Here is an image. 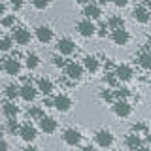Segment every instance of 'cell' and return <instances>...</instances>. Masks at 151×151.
Wrapping results in <instances>:
<instances>
[{
  "instance_id": "obj_44",
  "label": "cell",
  "mask_w": 151,
  "mask_h": 151,
  "mask_svg": "<svg viewBox=\"0 0 151 151\" xmlns=\"http://www.w3.org/2000/svg\"><path fill=\"white\" fill-rule=\"evenodd\" d=\"M145 140H147V144H149V149H151V132H147V138H145Z\"/></svg>"
},
{
  "instance_id": "obj_34",
  "label": "cell",
  "mask_w": 151,
  "mask_h": 151,
  "mask_svg": "<svg viewBox=\"0 0 151 151\" xmlns=\"http://www.w3.org/2000/svg\"><path fill=\"white\" fill-rule=\"evenodd\" d=\"M32 6H34L36 9H47L49 8V2H47V0H34Z\"/></svg>"
},
{
  "instance_id": "obj_20",
  "label": "cell",
  "mask_w": 151,
  "mask_h": 151,
  "mask_svg": "<svg viewBox=\"0 0 151 151\" xmlns=\"http://www.w3.org/2000/svg\"><path fill=\"white\" fill-rule=\"evenodd\" d=\"M2 111H4V115H6L8 119H15L21 110H19V106H17L15 102H9V100H8V102L2 104Z\"/></svg>"
},
{
  "instance_id": "obj_15",
  "label": "cell",
  "mask_w": 151,
  "mask_h": 151,
  "mask_svg": "<svg viewBox=\"0 0 151 151\" xmlns=\"http://www.w3.org/2000/svg\"><path fill=\"white\" fill-rule=\"evenodd\" d=\"M36 40L40 44H49L53 40V28L47 27V25H40L36 28Z\"/></svg>"
},
{
  "instance_id": "obj_46",
  "label": "cell",
  "mask_w": 151,
  "mask_h": 151,
  "mask_svg": "<svg viewBox=\"0 0 151 151\" xmlns=\"http://www.w3.org/2000/svg\"><path fill=\"white\" fill-rule=\"evenodd\" d=\"M0 38H2V30H0Z\"/></svg>"
},
{
  "instance_id": "obj_32",
  "label": "cell",
  "mask_w": 151,
  "mask_h": 151,
  "mask_svg": "<svg viewBox=\"0 0 151 151\" xmlns=\"http://www.w3.org/2000/svg\"><path fill=\"white\" fill-rule=\"evenodd\" d=\"M104 79H106V83H108V85H111V87H117V83H119V81H117V78H115V74H113V72H108V74H106V78H104Z\"/></svg>"
},
{
  "instance_id": "obj_43",
  "label": "cell",
  "mask_w": 151,
  "mask_h": 151,
  "mask_svg": "<svg viewBox=\"0 0 151 151\" xmlns=\"http://www.w3.org/2000/svg\"><path fill=\"white\" fill-rule=\"evenodd\" d=\"M23 151H40V149H38V147H34V145H28V147H25Z\"/></svg>"
},
{
  "instance_id": "obj_35",
  "label": "cell",
  "mask_w": 151,
  "mask_h": 151,
  "mask_svg": "<svg viewBox=\"0 0 151 151\" xmlns=\"http://www.w3.org/2000/svg\"><path fill=\"white\" fill-rule=\"evenodd\" d=\"M51 60H53V64L57 66V68H63V66H66L64 59H63V57H60V55H55V57H53V59H51Z\"/></svg>"
},
{
  "instance_id": "obj_42",
  "label": "cell",
  "mask_w": 151,
  "mask_h": 151,
  "mask_svg": "<svg viewBox=\"0 0 151 151\" xmlns=\"http://www.w3.org/2000/svg\"><path fill=\"white\" fill-rule=\"evenodd\" d=\"M79 151H94V147H93V145H83Z\"/></svg>"
},
{
  "instance_id": "obj_22",
  "label": "cell",
  "mask_w": 151,
  "mask_h": 151,
  "mask_svg": "<svg viewBox=\"0 0 151 151\" xmlns=\"http://www.w3.org/2000/svg\"><path fill=\"white\" fill-rule=\"evenodd\" d=\"M108 28L110 30H117V28H125V19H123L121 15H111L110 19H108Z\"/></svg>"
},
{
  "instance_id": "obj_40",
  "label": "cell",
  "mask_w": 151,
  "mask_h": 151,
  "mask_svg": "<svg viewBox=\"0 0 151 151\" xmlns=\"http://www.w3.org/2000/svg\"><path fill=\"white\" fill-rule=\"evenodd\" d=\"M12 8L13 9H21L23 8V2H15V0H13V2H12Z\"/></svg>"
},
{
  "instance_id": "obj_19",
  "label": "cell",
  "mask_w": 151,
  "mask_h": 151,
  "mask_svg": "<svg viewBox=\"0 0 151 151\" xmlns=\"http://www.w3.org/2000/svg\"><path fill=\"white\" fill-rule=\"evenodd\" d=\"M83 70H87V72H91V74H96L98 72V68H100V63H98V59L96 57H91V55H87L83 59Z\"/></svg>"
},
{
  "instance_id": "obj_27",
  "label": "cell",
  "mask_w": 151,
  "mask_h": 151,
  "mask_svg": "<svg viewBox=\"0 0 151 151\" xmlns=\"http://www.w3.org/2000/svg\"><path fill=\"white\" fill-rule=\"evenodd\" d=\"M12 47H13L12 36H2V38H0V51H2V53H6V51H12Z\"/></svg>"
},
{
  "instance_id": "obj_31",
  "label": "cell",
  "mask_w": 151,
  "mask_h": 151,
  "mask_svg": "<svg viewBox=\"0 0 151 151\" xmlns=\"http://www.w3.org/2000/svg\"><path fill=\"white\" fill-rule=\"evenodd\" d=\"M108 30H110V28H108L106 23H100V25L96 27V34L100 36V38H106V36H108Z\"/></svg>"
},
{
  "instance_id": "obj_10",
  "label": "cell",
  "mask_w": 151,
  "mask_h": 151,
  "mask_svg": "<svg viewBox=\"0 0 151 151\" xmlns=\"http://www.w3.org/2000/svg\"><path fill=\"white\" fill-rule=\"evenodd\" d=\"M132 19H134L136 23H140V25H145V23H149L151 19V13L149 9L144 6V4H140V6H136L132 9Z\"/></svg>"
},
{
  "instance_id": "obj_38",
  "label": "cell",
  "mask_w": 151,
  "mask_h": 151,
  "mask_svg": "<svg viewBox=\"0 0 151 151\" xmlns=\"http://www.w3.org/2000/svg\"><path fill=\"white\" fill-rule=\"evenodd\" d=\"M42 106H45V108H51V106H53V98H44Z\"/></svg>"
},
{
  "instance_id": "obj_29",
  "label": "cell",
  "mask_w": 151,
  "mask_h": 151,
  "mask_svg": "<svg viewBox=\"0 0 151 151\" xmlns=\"http://www.w3.org/2000/svg\"><path fill=\"white\" fill-rule=\"evenodd\" d=\"M6 130L9 132V134L15 136V132H19V123L15 119H8L6 121Z\"/></svg>"
},
{
  "instance_id": "obj_30",
  "label": "cell",
  "mask_w": 151,
  "mask_h": 151,
  "mask_svg": "<svg viewBox=\"0 0 151 151\" xmlns=\"http://www.w3.org/2000/svg\"><path fill=\"white\" fill-rule=\"evenodd\" d=\"M2 27H6V28H12L13 25H15V15H4L2 17V23H0Z\"/></svg>"
},
{
  "instance_id": "obj_17",
  "label": "cell",
  "mask_w": 151,
  "mask_h": 151,
  "mask_svg": "<svg viewBox=\"0 0 151 151\" xmlns=\"http://www.w3.org/2000/svg\"><path fill=\"white\" fill-rule=\"evenodd\" d=\"M38 125H40V130L45 132V134H53V132L57 130V121L53 119V117H47L44 115L40 121H38Z\"/></svg>"
},
{
  "instance_id": "obj_14",
  "label": "cell",
  "mask_w": 151,
  "mask_h": 151,
  "mask_svg": "<svg viewBox=\"0 0 151 151\" xmlns=\"http://www.w3.org/2000/svg\"><path fill=\"white\" fill-rule=\"evenodd\" d=\"M113 74H115L117 81H130L132 76H134V70L129 64H119V66H115V72Z\"/></svg>"
},
{
  "instance_id": "obj_18",
  "label": "cell",
  "mask_w": 151,
  "mask_h": 151,
  "mask_svg": "<svg viewBox=\"0 0 151 151\" xmlns=\"http://www.w3.org/2000/svg\"><path fill=\"white\" fill-rule=\"evenodd\" d=\"M53 89H55V85H53V81H51L49 78H40L36 81V91L44 93L45 96H49V94L53 93Z\"/></svg>"
},
{
  "instance_id": "obj_1",
  "label": "cell",
  "mask_w": 151,
  "mask_h": 151,
  "mask_svg": "<svg viewBox=\"0 0 151 151\" xmlns=\"http://www.w3.org/2000/svg\"><path fill=\"white\" fill-rule=\"evenodd\" d=\"M57 51H59L60 57H70L76 53V42L72 38H59L57 40Z\"/></svg>"
},
{
  "instance_id": "obj_25",
  "label": "cell",
  "mask_w": 151,
  "mask_h": 151,
  "mask_svg": "<svg viewBox=\"0 0 151 151\" xmlns=\"http://www.w3.org/2000/svg\"><path fill=\"white\" fill-rule=\"evenodd\" d=\"M113 93V98L115 100H127V98L130 96V89H127V87H117L115 91H111Z\"/></svg>"
},
{
  "instance_id": "obj_21",
  "label": "cell",
  "mask_w": 151,
  "mask_h": 151,
  "mask_svg": "<svg viewBox=\"0 0 151 151\" xmlns=\"http://www.w3.org/2000/svg\"><path fill=\"white\" fill-rule=\"evenodd\" d=\"M125 147L130 149V151H138L142 147V138L140 134H129L125 138Z\"/></svg>"
},
{
  "instance_id": "obj_16",
  "label": "cell",
  "mask_w": 151,
  "mask_h": 151,
  "mask_svg": "<svg viewBox=\"0 0 151 151\" xmlns=\"http://www.w3.org/2000/svg\"><path fill=\"white\" fill-rule=\"evenodd\" d=\"M111 42L115 45H127L130 42V34L125 28H117V30H111Z\"/></svg>"
},
{
  "instance_id": "obj_9",
  "label": "cell",
  "mask_w": 151,
  "mask_h": 151,
  "mask_svg": "<svg viewBox=\"0 0 151 151\" xmlns=\"http://www.w3.org/2000/svg\"><path fill=\"white\" fill-rule=\"evenodd\" d=\"M83 15L85 19H89V21H93V19H100L102 17V6L96 2H89L83 6Z\"/></svg>"
},
{
  "instance_id": "obj_37",
  "label": "cell",
  "mask_w": 151,
  "mask_h": 151,
  "mask_svg": "<svg viewBox=\"0 0 151 151\" xmlns=\"http://www.w3.org/2000/svg\"><path fill=\"white\" fill-rule=\"evenodd\" d=\"M9 149V145H8V142L4 140V138H0V151H8Z\"/></svg>"
},
{
  "instance_id": "obj_13",
  "label": "cell",
  "mask_w": 151,
  "mask_h": 151,
  "mask_svg": "<svg viewBox=\"0 0 151 151\" xmlns=\"http://www.w3.org/2000/svg\"><path fill=\"white\" fill-rule=\"evenodd\" d=\"M4 63H2V68H4V72H6L8 76H19L21 74V63H19L17 59H2Z\"/></svg>"
},
{
  "instance_id": "obj_36",
  "label": "cell",
  "mask_w": 151,
  "mask_h": 151,
  "mask_svg": "<svg viewBox=\"0 0 151 151\" xmlns=\"http://www.w3.org/2000/svg\"><path fill=\"white\" fill-rule=\"evenodd\" d=\"M145 130V125H142V123H138V125H132V134H138V132Z\"/></svg>"
},
{
  "instance_id": "obj_28",
  "label": "cell",
  "mask_w": 151,
  "mask_h": 151,
  "mask_svg": "<svg viewBox=\"0 0 151 151\" xmlns=\"http://www.w3.org/2000/svg\"><path fill=\"white\" fill-rule=\"evenodd\" d=\"M27 115L30 117V119H38V121H40L42 117H44V111H42V106H34V108H30V110L27 111Z\"/></svg>"
},
{
  "instance_id": "obj_5",
  "label": "cell",
  "mask_w": 151,
  "mask_h": 151,
  "mask_svg": "<svg viewBox=\"0 0 151 151\" xmlns=\"http://www.w3.org/2000/svg\"><path fill=\"white\" fill-rule=\"evenodd\" d=\"M76 28H78V32L83 38H91V36L96 34V25H94L93 21H89V19H81V21L76 25Z\"/></svg>"
},
{
  "instance_id": "obj_39",
  "label": "cell",
  "mask_w": 151,
  "mask_h": 151,
  "mask_svg": "<svg viewBox=\"0 0 151 151\" xmlns=\"http://www.w3.org/2000/svg\"><path fill=\"white\" fill-rule=\"evenodd\" d=\"M113 4H115L117 8H125V6H127V0H115Z\"/></svg>"
},
{
  "instance_id": "obj_2",
  "label": "cell",
  "mask_w": 151,
  "mask_h": 151,
  "mask_svg": "<svg viewBox=\"0 0 151 151\" xmlns=\"http://www.w3.org/2000/svg\"><path fill=\"white\" fill-rule=\"evenodd\" d=\"M19 136H21L23 142H27V144H32L36 138H38V129L32 123H25V125L19 127Z\"/></svg>"
},
{
  "instance_id": "obj_3",
  "label": "cell",
  "mask_w": 151,
  "mask_h": 151,
  "mask_svg": "<svg viewBox=\"0 0 151 151\" xmlns=\"http://www.w3.org/2000/svg\"><path fill=\"white\" fill-rule=\"evenodd\" d=\"M94 142H96L102 149H108V147L113 145V134L108 129H102V130H98L96 134H94Z\"/></svg>"
},
{
  "instance_id": "obj_24",
  "label": "cell",
  "mask_w": 151,
  "mask_h": 151,
  "mask_svg": "<svg viewBox=\"0 0 151 151\" xmlns=\"http://www.w3.org/2000/svg\"><path fill=\"white\" fill-rule=\"evenodd\" d=\"M138 64L144 70H151V53H147V51H142V53L138 55Z\"/></svg>"
},
{
  "instance_id": "obj_41",
  "label": "cell",
  "mask_w": 151,
  "mask_h": 151,
  "mask_svg": "<svg viewBox=\"0 0 151 151\" xmlns=\"http://www.w3.org/2000/svg\"><path fill=\"white\" fill-rule=\"evenodd\" d=\"M4 13H6V4L0 2V17H4Z\"/></svg>"
},
{
  "instance_id": "obj_12",
  "label": "cell",
  "mask_w": 151,
  "mask_h": 151,
  "mask_svg": "<svg viewBox=\"0 0 151 151\" xmlns=\"http://www.w3.org/2000/svg\"><path fill=\"white\" fill-rule=\"evenodd\" d=\"M64 72H66V78L78 81V79L83 78V72H85V70H83V66L78 64V63H68V64L64 66Z\"/></svg>"
},
{
  "instance_id": "obj_26",
  "label": "cell",
  "mask_w": 151,
  "mask_h": 151,
  "mask_svg": "<svg viewBox=\"0 0 151 151\" xmlns=\"http://www.w3.org/2000/svg\"><path fill=\"white\" fill-rule=\"evenodd\" d=\"M4 93H6V98H8L9 102H15V98L19 96V87L12 83V85H8V87H6V91H4Z\"/></svg>"
},
{
  "instance_id": "obj_33",
  "label": "cell",
  "mask_w": 151,
  "mask_h": 151,
  "mask_svg": "<svg viewBox=\"0 0 151 151\" xmlns=\"http://www.w3.org/2000/svg\"><path fill=\"white\" fill-rule=\"evenodd\" d=\"M100 98H102V100H106V102H115V98H113V93L111 91H106V89H104V91L100 93Z\"/></svg>"
},
{
  "instance_id": "obj_11",
  "label": "cell",
  "mask_w": 151,
  "mask_h": 151,
  "mask_svg": "<svg viewBox=\"0 0 151 151\" xmlns=\"http://www.w3.org/2000/svg\"><path fill=\"white\" fill-rule=\"evenodd\" d=\"M111 108L117 117H129L132 113V106L129 104V100H115L111 104Z\"/></svg>"
},
{
  "instance_id": "obj_7",
  "label": "cell",
  "mask_w": 151,
  "mask_h": 151,
  "mask_svg": "<svg viewBox=\"0 0 151 151\" xmlns=\"http://www.w3.org/2000/svg\"><path fill=\"white\" fill-rule=\"evenodd\" d=\"M38 96V91L32 83H23L19 87V98H23L25 102H34Z\"/></svg>"
},
{
  "instance_id": "obj_6",
  "label": "cell",
  "mask_w": 151,
  "mask_h": 151,
  "mask_svg": "<svg viewBox=\"0 0 151 151\" xmlns=\"http://www.w3.org/2000/svg\"><path fill=\"white\" fill-rule=\"evenodd\" d=\"M81 132H79L78 129H66L63 132V140H64V144L66 145H72V147H76V145H79L81 144Z\"/></svg>"
},
{
  "instance_id": "obj_23",
  "label": "cell",
  "mask_w": 151,
  "mask_h": 151,
  "mask_svg": "<svg viewBox=\"0 0 151 151\" xmlns=\"http://www.w3.org/2000/svg\"><path fill=\"white\" fill-rule=\"evenodd\" d=\"M25 66L28 70H36L38 66H40V57H38L36 53H28L27 59H25Z\"/></svg>"
},
{
  "instance_id": "obj_45",
  "label": "cell",
  "mask_w": 151,
  "mask_h": 151,
  "mask_svg": "<svg viewBox=\"0 0 151 151\" xmlns=\"http://www.w3.org/2000/svg\"><path fill=\"white\" fill-rule=\"evenodd\" d=\"M138 151H151V149H149V147H144V145H142V147H140Z\"/></svg>"
},
{
  "instance_id": "obj_8",
  "label": "cell",
  "mask_w": 151,
  "mask_h": 151,
  "mask_svg": "<svg viewBox=\"0 0 151 151\" xmlns=\"http://www.w3.org/2000/svg\"><path fill=\"white\" fill-rule=\"evenodd\" d=\"M12 40L19 45H27L30 42V32L27 30L25 27H13V32H12Z\"/></svg>"
},
{
  "instance_id": "obj_4",
  "label": "cell",
  "mask_w": 151,
  "mask_h": 151,
  "mask_svg": "<svg viewBox=\"0 0 151 151\" xmlns=\"http://www.w3.org/2000/svg\"><path fill=\"white\" fill-rule=\"evenodd\" d=\"M53 108L55 110H59L60 113H66L70 111V108H72V98L68 96V94H57V96L53 98Z\"/></svg>"
}]
</instances>
